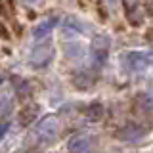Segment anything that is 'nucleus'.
I'll use <instances>...</instances> for the list:
<instances>
[{
	"mask_svg": "<svg viewBox=\"0 0 153 153\" xmlns=\"http://www.w3.org/2000/svg\"><path fill=\"white\" fill-rule=\"evenodd\" d=\"M123 65L130 73H140L153 65V50H130L123 56Z\"/></svg>",
	"mask_w": 153,
	"mask_h": 153,
	"instance_id": "f257e3e1",
	"label": "nucleus"
},
{
	"mask_svg": "<svg viewBox=\"0 0 153 153\" xmlns=\"http://www.w3.org/2000/svg\"><path fill=\"white\" fill-rule=\"evenodd\" d=\"M57 132H59V124L54 115L42 117L35 126V136L40 143H52L57 138Z\"/></svg>",
	"mask_w": 153,
	"mask_h": 153,
	"instance_id": "f03ea898",
	"label": "nucleus"
},
{
	"mask_svg": "<svg viewBox=\"0 0 153 153\" xmlns=\"http://www.w3.org/2000/svg\"><path fill=\"white\" fill-rule=\"evenodd\" d=\"M109 54V38L105 35H98L92 42V63L98 67H103L105 59Z\"/></svg>",
	"mask_w": 153,
	"mask_h": 153,
	"instance_id": "7ed1b4c3",
	"label": "nucleus"
},
{
	"mask_svg": "<svg viewBox=\"0 0 153 153\" xmlns=\"http://www.w3.org/2000/svg\"><path fill=\"white\" fill-rule=\"evenodd\" d=\"M92 147H94L92 136L86 134V132L75 134V136H71V140L67 142L69 153H92Z\"/></svg>",
	"mask_w": 153,
	"mask_h": 153,
	"instance_id": "20e7f679",
	"label": "nucleus"
},
{
	"mask_svg": "<svg viewBox=\"0 0 153 153\" xmlns=\"http://www.w3.org/2000/svg\"><path fill=\"white\" fill-rule=\"evenodd\" d=\"M52 57H54V46L50 42H40L31 52V63L35 67H44L52 61Z\"/></svg>",
	"mask_w": 153,
	"mask_h": 153,
	"instance_id": "39448f33",
	"label": "nucleus"
},
{
	"mask_svg": "<svg viewBox=\"0 0 153 153\" xmlns=\"http://www.w3.org/2000/svg\"><path fill=\"white\" fill-rule=\"evenodd\" d=\"M146 136V128L140 124H126L124 128L119 130V138L123 142H138Z\"/></svg>",
	"mask_w": 153,
	"mask_h": 153,
	"instance_id": "423d86ee",
	"label": "nucleus"
},
{
	"mask_svg": "<svg viewBox=\"0 0 153 153\" xmlns=\"http://www.w3.org/2000/svg\"><path fill=\"white\" fill-rule=\"evenodd\" d=\"M84 31H86V25L80 21V19H76V17H67L63 21V35H65V38L75 40V38L79 36L80 33H84Z\"/></svg>",
	"mask_w": 153,
	"mask_h": 153,
	"instance_id": "0eeeda50",
	"label": "nucleus"
},
{
	"mask_svg": "<svg viewBox=\"0 0 153 153\" xmlns=\"http://www.w3.org/2000/svg\"><path fill=\"white\" fill-rule=\"evenodd\" d=\"M56 23H57V17H48L44 19V21H40L38 25L35 27V31H33V36H35V40H44V38L52 33V29L56 27Z\"/></svg>",
	"mask_w": 153,
	"mask_h": 153,
	"instance_id": "6e6552de",
	"label": "nucleus"
},
{
	"mask_svg": "<svg viewBox=\"0 0 153 153\" xmlns=\"http://www.w3.org/2000/svg\"><path fill=\"white\" fill-rule=\"evenodd\" d=\"M67 56H69L71 59H80V57L84 56L82 44L76 42V40H71V44H67Z\"/></svg>",
	"mask_w": 153,
	"mask_h": 153,
	"instance_id": "1a4fd4ad",
	"label": "nucleus"
},
{
	"mask_svg": "<svg viewBox=\"0 0 153 153\" xmlns=\"http://www.w3.org/2000/svg\"><path fill=\"white\" fill-rule=\"evenodd\" d=\"M12 107V100L8 94H0V113H6Z\"/></svg>",
	"mask_w": 153,
	"mask_h": 153,
	"instance_id": "9d476101",
	"label": "nucleus"
},
{
	"mask_svg": "<svg viewBox=\"0 0 153 153\" xmlns=\"http://www.w3.org/2000/svg\"><path fill=\"white\" fill-rule=\"evenodd\" d=\"M105 2L109 4V8H115V6L119 4V0H105Z\"/></svg>",
	"mask_w": 153,
	"mask_h": 153,
	"instance_id": "9b49d317",
	"label": "nucleus"
}]
</instances>
